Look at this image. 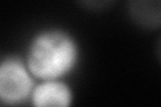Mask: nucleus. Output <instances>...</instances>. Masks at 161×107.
Masks as SVG:
<instances>
[{
  "label": "nucleus",
  "instance_id": "obj_1",
  "mask_svg": "<svg viewBox=\"0 0 161 107\" xmlns=\"http://www.w3.org/2000/svg\"><path fill=\"white\" fill-rule=\"evenodd\" d=\"M71 62V45L59 35H50L39 40L30 55L31 70L39 76L59 74Z\"/></svg>",
  "mask_w": 161,
  "mask_h": 107
},
{
  "label": "nucleus",
  "instance_id": "obj_2",
  "mask_svg": "<svg viewBox=\"0 0 161 107\" xmlns=\"http://www.w3.org/2000/svg\"><path fill=\"white\" fill-rule=\"evenodd\" d=\"M28 79L23 68L16 63H4L0 70V95L4 102L15 103L28 93Z\"/></svg>",
  "mask_w": 161,
  "mask_h": 107
},
{
  "label": "nucleus",
  "instance_id": "obj_3",
  "mask_svg": "<svg viewBox=\"0 0 161 107\" xmlns=\"http://www.w3.org/2000/svg\"><path fill=\"white\" fill-rule=\"evenodd\" d=\"M130 20L142 29L161 27V0H128Z\"/></svg>",
  "mask_w": 161,
  "mask_h": 107
},
{
  "label": "nucleus",
  "instance_id": "obj_4",
  "mask_svg": "<svg viewBox=\"0 0 161 107\" xmlns=\"http://www.w3.org/2000/svg\"><path fill=\"white\" fill-rule=\"evenodd\" d=\"M70 103V94L62 84H43L35 93V104L38 106H66Z\"/></svg>",
  "mask_w": 161,
  "mask_h": 107
},
{
  "label": "nucleus",
  "instance_id": "obj_5",
  "mask_svg": "<svg viewBox=\"0 0 161 107\" xmlns=\"http://www.w3.org/2000/svg\"><path fill=\"white\" fill-rule=\"evenodd\" d=\"M79 7L90 12H101L113 6L117 0H75Z\"/></svg>",
  "mask_w": 161,
  "mask_h": 107
},
{
  "label": "nucleus",
  "instance_id": "obj_6",
  "mask_svg": "<svg viewBox=\"0 0 161 107\" xmlns=\"http://www.w3.org/2000/svg\"><path fill=\"white\" fill-rule=\"evenodd\" d=\"M154 52H156V58H157V60H158L160 64H161V35L158 36L157 42H156V48H154Z\"/></svg>",
  "mask_w": 161,
  "mask_h": 107
}]
</instances>
